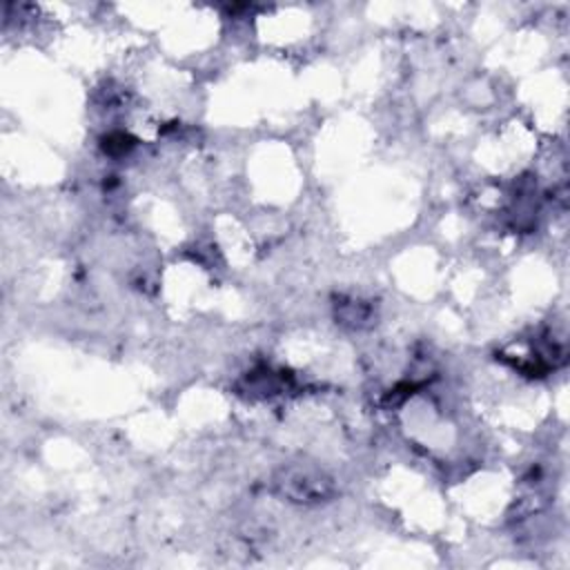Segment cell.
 Instances as JSON below:
<instances>
[{"instance_id":"6da1fadb","label":"cell","mask_w":570,"mask_h":570,"mask_svg":"<svg viewBox=\"0 0 570 570\" xmlns=\"http://www.w3.org/2000/svg\"><path fill=\"white\" fill-rule=\"evenodd\" d=\"M274 490L294 503H321L334 494V479L312 463H292L276 472Z\"/></svg>"}]
</instances>
